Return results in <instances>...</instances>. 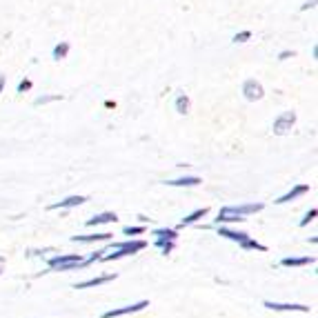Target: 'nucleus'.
<instances>
[{"label": "nucleus", "instance_id": "nucleus-1", "mask_svg": "<svg viewBox=\"0 0 318 318\" xmlns=\"http://www.w3.org/2000/svg\"><path fill=\"white\" fill-rule=\"evenodd\" d=\"M263 207H265L263 202H242V205L220 207L218 216H216V223H218V225H225V223H242V220H247V216L263 211Z\"/></svg>", "mask_w": 318, "mask_h": 318}, {"label": "nucleus", "instance_id": "nucleus-2", "mask_svg": "<svg viewBox=\"0 0 318 318\" xmlns=\"http://www.w3.org/2000/svg\"><path fill=\"white\" fill-rule=\"evenodd\" d=\"M147 247L145 240H120V242H109V247L105 249L103 258L100 260H118L125 256H134L138 251H143Z\"/></svg>", "mask_w": 318, "mask_h": 318}, {"label": "nucleus", "instance_id": "nucleus-3", "mask_svg": "<svg viewBox=\"0 0 318 318\" xmlns=\"http://www.w3.org/2000/svg\"><path fill=\"white\" fill-rule=\"evenodd\" d=\"M218 236L238 242V247H240L242 251H267V247H265L263 242L254 240V238L245 232H236V229H229V227H218Z\"/></svg>", "mask_w": 318, "mask_h": 318}, {"label": "nucleus", "instance_id": "nucleus-4", "mask_svg": "<svg viewBox=\"0 0 318 318\" xmlns=\"http://www.w3.org/2000/svg\"><path fill=\"white\" fill-rule=\"evenodd\" d=\"M80 267H85V258L80 254H56L47 260L49 272H74Z\"/></svg>", "mask_w": 318, "mask_h": 318}, {"label": "nucleus", "instance_id": "nucleus-5", "mask_svg": "<svg viewBox=\"0 0 318 318\" xmlns=\"http://www.w3.org/2000/svg\"><path fill=\"white\" fill-rule=\"evenodd\" d=\"M152 236H154V245H156V249H160V254L167 256V254H171V249L176 247L178 232H176V229L162 227V229H154Z\"/></svg>", "mask_w": 318, "mask_h": 318}, {"label": "nucleus", "instance_id": "nucleus-6", "mask_svg": "<svg viewBox=\"0 0 318 318\" xmlns=\"http://www.w3.org/2000/svg\"><path fill=\"white\" fill-rule=\"evenodd\" d=\"M296 112H282V114H278L276 118H274V125H272V131L276 136H285V134H289L291 131V127L296 125Z\"/></svg>", "mask_w": 318, "mask_h": 318}, {"label": "nucleus", "instance_id": "nucleus-7", "mask_svg": "<svg viewBox=\"0 0 318 318\" xmlns=\"http://www.w3.org/2000/svg\"><path fill=\"white\" fill-rule=\"evenodd\" d=\"M149 307V300H138V303H131V305H122V307H114L107 309L100 318H120V316H129V314H138L143 309Z\"/></svg>", "mask_w": 318, "mask_h": 318}, {"label": "nucleus", "instance_id": "nucleus-8", "mask_svg": "<svg viewBox=\"0 0 318 318\" xmlns=\"http://www.w3.org/2000/svg\"><path fill=\"white\" fill-rule=\"evenodd\" d=\"M263 307L272 309V312H300V314H307L309 312V305H300V303H276V300H263Z\"/></svg>", "mask_w": 318, "mask_h": 318}, {"label": "nucleus", "instance_id": "nucleus-9", "mask_svg": "<svg viewBox=\"0 0 318 318\" xmlns=\"http://www.w3.org/2000/svg\"><path fill=\"white\" fill-rule=\"evenodd\" d=\"M242 96H245V100H249V103H256V100H260L265 96V89L256 78H247V80L242 82Z\"/></svg>", "mask_w": 318, "mask_h": 318}, {"label": "nucleus", "instance_id": "nucleus-10", "mask_svg": "<svg viewBox=\"0 0 318 318\" xmlns=\"http://www.w3.org/2000/svg\"><path fill=\"white\" fill-rule=\"evenodd\" d=\"M118 274H100V276H94V278H87L82 282H76L74 289H89V287H98V285H105V282H112L116 280Z\"/></svg>", "mask_w": 318, "mask_h": 318}, {"label": "nucleus", "instance_id": "nucleus-11", "mask_svg": "<svg viewBox=\"0 0 318 318\" xmlns=\"http://www.w3.org/2000/svg\"><path fill=\"white\" fill-rule=\"evenodd\" d=\"M305 194H309V185H305V183H300V185H294V187L289 189L287 194H282V196H278L276 200V205H285V202H291V200H296V198H300V196H305Z\"/></svg>", "mask_w": 318, "mask_h": 318}, {"label": "nucleus", "instance_id": "nucleus-12", "mask_svg": "<svg viewBox=\"0 0 318 318\" xmlns=\"http://www.w3.org/2000/svg\"><path fill=\"white\" fill-rule=\"evenodd\" d=\"M89 198L87 196H67V198H63V200H58V202H51L47 209L49 211H56V209H72V207H80L82 202H87Z\"/></svg>", "mask_w": 318, "mask_h": 318}, {"label": "nucleus", "instance_id": "nucleus-13", "mask_svg": "<svg viewBox=\"0 0 318 318\" xmlns=\"http://www.w3.org/2000/svg\"><path fill=\"white\" fill-rule=\"evenodd\" d=\"M314 263H316L314 256H287V258H280V267H307V265Z\"/></svg>", "mask_w": 318, "mask_h": 318}, {"label": "nucleus", "instance_id": "nucleus-14", "mask_svg": "<svg viewBox=\"0 0 318 318\" xmlns=\"http://www.w3.org/2000/svg\"><path fill=\"white\" fill-rule=\"evenodd\" d=\"M114 234L109 232H96V234H78V236H72V242H105L109 240Z\"/></svg>", "mask_w": 318, "mask_h": 318}, {"label": "nucleus", "instance_id": "nucleus-15", "mask_svg": "<svg viewBox=\"0 0 318 318\" xmlns=\"http://www.w3.org/2000/svg\"><path fill=\"white\" fill-rule=\"evenodd\" d=\"M116 220H118V216L114 214V211H103V214L91 216L85 225L87 227H100V225H112V223H116Z\"/></svg>", "mask_w": 318, "mask_h": 318}, {"label": "nucleus", "instance_id": "nucleus-16", "mask_svg": "<svg viewBox=\"0 0 318 318\" xmlns=\"http://www.w3.org/2000/svg\"><path fill=\"white\" fill-rule=\"evenodd\" d=\"M200 183L202 178H198V176H183V178H176V180H167L165 185H169V187H196Z\"/></svg>", "mask_w": 318, "mask_h": 318}, {"label": "nucleus", "instance_id": "nucleus-17", "mask_svg": "<svg viewBox=\"0 0 318 318\" xmlns=\"http://www.w3.org/2000/svg\"><path fill=\"white\" fill-rule=\"evenodd\" d=\"M207 211H209V209H207V207H198L196 211H192V214H187L183 220H180V227H189V225H196L200 218H205V216H207Z\"/></svg>", "mask_w": 318, "mask_h": 318}, {"label": "nucleus", "instance_id": "nucleus-18", "mask_svg": "<svg viewBox=\"0 0 318 318\" xmlns=\"http://www.w3.org/2000/svg\"><path fill=\"white\" fill-rule=\"evenodd\" d=\"M69 54V42L67 40H60L58 45L54 47V51H51V56H54V60H65Z\"/></svg>", "mask_w": 318, "mask_h": 318}, {"label": "nucleus", "instance_id": "nucleus-19", "mask_svg": "<svg viewBox=\"0 0 318 318\" xmlns=\"http://www.w3.org/2000/svg\"><path fill=\"white\" fill-rule=\"evenodd\" d=\"M174 107H176V112L183 114V116H185V114L189 112V96H187V94H178V96H176Z\"/></svg>", "mask_w": 318, "mask_h": 318}, {"label": "nucleus", "instance_id": "nucleus-20", "mask_svg": "<svg viewBox=\"0 0 318 318\" xmlns=\"http://www.w3.org/2000/svg\"><path fill=\"white\" fill-rule=\"evenodd\" d=\"M56 100H63V96H60V94L40 96V98H36V100H34V105H36V107H40V105H49V103H56Z\"/></svg>", "mask_w": 318, "mask_h": 318}, {"label": "nucleus", "instance_id": "nucleus-21", "mask_svg": "<svg viewBox=\"0 0 318 318\" xmlns=\"http://www.w3.org/2000/svg\"><path fill=\"white\" fill-rule=\"evenodd\" d=\"M316 216H318V209H316V207H312V209H309L307 214H305L303 218H300V223H298V225H300V227H307V225L312 223V220L316 218Z\"/></svg>", "mask_w": 318, "mask_h": 318}, {"label": "nucleus", "instance_id": "nucleus-22", "mask_svg": "<svg viewBox=\"0 0 318 318\" xmlns=\"http://www.w3.org/2000/svg\"><path fill=\"white\" fill-rule=\"evenodd\" d=\"M122 234H125V236H140V234H145V227L143 225H138V227H122Z\"/></svg>", "mask_w": 318, "mask_h": 318}, {"label": "nucleus", "instance_id": "nucleus-23", "mask_svg": "<svg viewBox=\"0 0 318 318\" xmlns=\"http://www.w3.org/2000/svg\"><path fill=\"white\" fill-rule=\"evenodd\" d=\"M32 85H34V82L29 80V78H25V80H20V82H18V87H16V89H18V94H25V91L32 89Z\"/></svg>", "mask_w": 318, "mask_h": 318}, {"label": "nucleus", "instance_id": "nucleus-24", "mask_svg": "<svg viewBox=\"0 0 318 318\" xmlns=\"http://www.w3.org/2000/svg\"><path fill=\"white\" fill-rule=\"evenodd\" d=\"M249 38H251V32H238L236 36L232 38V40H234V42H247Z\"/></svg>", "mask_w": 318, "mask_h": 318}, {"label": "nucleus", "instance_id": "nucleus-25", "mask_svg": "<svg viewBox=\"0 0 318 318\" xmlns=\"http://www.w3.org/2000/svg\"><path fill=\"white\" fill-rule=\"evenodd\" d=\"M294 56H296V51L285 49V51H280V54H278V60H287V58H294Z\"/></svg>", "mask_w": 318, "mask_h": 318}, {"label": "nucleus", "instance_id": "nucleus-26", "mask_svg": "<svg viewBox=\"0 0 318 318\" xmlns=\"http://www.w3.org/2000/svg\"><path fill=\"white\" fill-rule=\"evenodd\" d=\"M316 7V0H307L305 5H300V11H307V9H314Z\"/></svg>", "mask_w": 318, "mask_h": 318}, {"label": "nucleus", "instance_id": "nucleus-27", "mask_svg": "<svg viewBox=\"0 0 318 318\" xmlns=\"http://www.w3.org/2000/svg\"><path fill=\"white\" fill-rule=\"evenodd\" d=\"M5 272V256H0V274Z\"/></svg>", "mask_w": 318, "mask_h": 318}, {"label": "nucleus", "instance_id": "nucleus-28", "mask_svg": "<svg viewBox=\"0 0 318 318\" xmlns=\"http://www.w3.org/2000/svg\"><path fill=\"white\" fill-rule=\"evenodd\" d=\"M2 89H5V76H0V94H2Z\"/></svg>", "mask_w": 318, "mask_h": 318}, {"label": "nucleus", "instance_id": "nucleus-29", "mask_svg": "<svg viewBox=\"0 0 318 318\" xmlns=\"http://www.w3.org/2000/svg\"><path fill=\"white\" fill-rule=\"evenodd\" d=\"M312 56H314V58H318V47H316V45L312 47Z\"/></svg>", "mask_w": 318, "mask_h": 318}]
</instances>
